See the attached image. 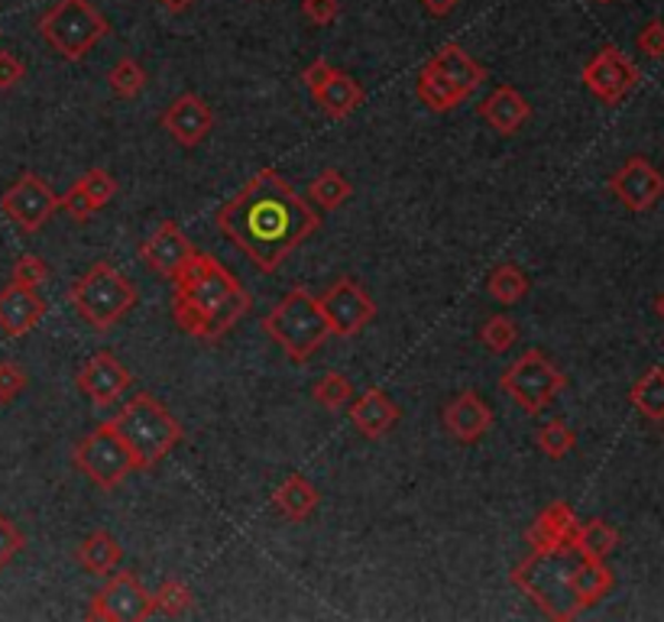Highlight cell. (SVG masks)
<instances>
[{
	"instance_id": "obj_29",
	"label": "cell",
	"mask_w": 664,
	"mask_h": 622,
	"mask_svg": "<svg viewBox=\"0 0 664 622\" xmlns=\"http://www.w3.org/2000/svg\"><path fill=\"white\" fill-rule=\"evenodd\" d=\"M613 571L603 564V561H590V558H581L578 561V571H574V590H578V600H581V610H590L596 606L610 590H613Z\"/></svg>"
},
{
	"instance_id": "obj_50",
	"label": "cell",
	"mask_w": 664,
	"mask_h": 622,
	"mask_svg": "<svg viewBox=\"0 0 664 622\" xmlns=\"http://www.w3.org/2000/svg\"><path fill=\"white\" fill-rule=\"evenodd\" d=\"M596 3H613V0H596Z\"/></svg>"
},
{
	"instance_id": "obj_2",
	"label": "cell",
	"mask_w": 664,
	"mask_h": 622,
	"mask_svg": "<svg viewBox=\"0 0 664 622\" xmlns=\"http://www.w3.org/2000/svg\"><path fill=\"white\" fill-rule=\"evenodd\" d=\"M172 283H175V292H172L175 325L188 337L205 340V344L221 340L234 325H241L253 308L249 292L214 253L195 249Z\"/></svg>"
},
{
	"instance_id": "obj_16",
	"label": "cell",
	"mask_w": 664,
	"mask_h": 622,
	"mask_svg": "<svg viewBox=\"0 0 664 622\" xmlns=\"http://www.w3.org/2000/svg\"><path fill=\"white\" fill-rule=\"evenodd\" d=\"M610 192L623 202L629 211H648L658 205L664 195V175L652 166L645 156H632L625 160L620 172H613L610 179Z\"/></svg>"
},
{
	"instance_id": "obj_45",
	"label": "cell",
	"mask_w": 664,
	"mask_h": 622,
	"mask_svg": "<svg viewBox=\"0 0 664 622\" xmlns=\"http://www.w3.org/2000/svg\"><path fill=\"white\" fill-rule=\"evenodd\" d=\"M635 45L648 55V59H664V23L662 20H652L642 33Z\"/></svg>"
},
{
	"instance_id": "obj_17",
	"label": "cell",
	"mask_w": 664,
	"mask_h": 622,
	"mask_svg": "<svg viewBox=\"0 0 664 622\" xmlns=\"http://www.w3.org/2000/svg\"><path fill=\"white\" fill-rule=\"evenodd\" d=\"M195 253V244L185 237V231L175 221H163L143 244H140V259L156 269L160 276L175 279L178 269L185 266V259Z\"/></svg>"
},
{
	"instance_id": "obj_11",
	"label": "cell",
	"mask_w": 664,
	"mask_h": 622,
	"mask_svg": "<svg viewBox=\"0 0 664 622\" xmlns=\"http://www.w3.org/2000/svg\"><path fill=\"white\" fill-rule=\"evenodd\" d=\"M153 610V593L140 583L133 571H114L104 590L94 593L88 606V620L104 622H140L150 620Z\"/></svg>"
},
{
	"instance_id": "obj_21",
	"label": "cell",
	"mask_w": 664,
	"mask_h": 622,
	"mask_svg": "<svg viewBox=\"0 0 664 622\" xmlns=\"http://www.w3.org/2000/svg\"><path fill=\"white\" fill-rule=\"evenodd\" d=\"M578 529V516H574V506L558 499L551 506H544L539 512V519L529 526L525 541L532 544V551H551V548H564L571 544V536Z\"/></svg>"
},
{
	"instance_id": "obj_22",
	"label": "cell",
	"mask_w": 664,
	"mask_h": 622,
	"mask_svg": "<svg viewBox=\"0 0 664 622\" xmlns=\"http://www.w3.org/2000/svg\"><path fill=\"white\" fill-rule=\"evenodd\" d=\"M350 425L364 435V438H370V441H376V438H382V435H389L396 425H399V418H402V412H399V406L382 392V389H367L354 406H350Z\"/></svg>"
},
{
	"instance_id": "obj_47",
	"label": "cell",
	"mask_w": 664,
	"mask_h": 622,
	"mask_svg": "<svg viewBox=\"0 0 664 622\" xmlns=\"http://www.w3.org/2000/svg\"><path fill=\"white\" fill-rule=\"evenodd\" d=\"M460 0H421V7L435 17V20H445V17H451L454 13V7Z\"/></svg>"
},
{
	"instance_id": "obj_26",
	"label": "cell",
	"mask_w": 664,
	"mask_h": 622,
	"mask_svg": "<svg viewBox=\"0 0 664 622\" xmlns=\"http://www.w3.org/2000/svg\"><path fill=\"white\" fill-rule=\"evenodd\" d=\"M416 94L418 101H421L428 111H435V114H448V111H454V108H460V104L470 98V94L460 91L454 82H448L438 69H431L428 62L418 69Z\"/></svg>"
},
{
	"instance_id": "obj_49",
	"label": "cell",
	"mask_w": 664,
	"mask_h": 622,
	"mask_svg": "<svg viewBox=\"0 0 664 622\" xmlns=\"http://www.w3.org/2000/svg\"><path fill=\"white\" fill-rule=\"evenodd\" d=\"M655 308H658V315H662V318H664V295H662V298H658V302H655Z\"/></svg>"
},
{
	"instance_id": "obj_8",
	"label": "cell",
	"mask_w": 664,
	"mask_h": 622,
	"mask_svg": "<svg viewBox=\"0 0 664 622\" xmlns=\"http://www.w3.org/2000/svg\"><path fill=\"white\" fill-rule=\"evenodd\" d=\"M499 386L522 412L539 415L568 389V376L564 370H558V364H551L541 350L532 347L519 360H512V367L502 370Z\"/></svg>"
},
{
	"instance_id": "obj_25",
	"label": "cell",
	"mask_w": 664,
	"mask_h": 622,
	"mask_svg": "<svg viewBox=\"0 0 664 622\" xmlns=\"http://www.w3.org/2000/svg\"><path fill=\"white\" fill-rule=\"evenodd\" d=\"M273 506H276L289 522H305V519L321 506V493H318V487H315L308 477L289 473V477L276 487Z\"/></svg>"
},
{
	"instance_id": "obj_39",
	"label": "cell",
	"mask_w": 664,
	"mask_h": 622,
	"mask_svg": "<svg viewBox=\"0 0 664 622\" xmlns=\"http://www.w3.org/2000/svg\"><path fill=\"white\" fill-rule=\"evenodd\" d=\"M10 283H17V286H30V289H40L42 283H49V266H45V259L37 256V253H23V256L13 263Z\"/></svg>"
},
{
	"instance_id": "obj_40",
	"label": "cell",
	"mask_w": 664,
	"mask_h": 622,
	"mask_svg": "<svg viewBox=\"0 0 664 622\" xmlns=\"http://www.w3.org/2000/svg\"><path fill=\"white\" fill-rule=\"evenodd\" d=\"M27 389V374L17 360H0V406H10Z\"/></svg>"
},
{
	"instance_id": "obj_7",
	"label": "cell",
	"mask_w": 664,
	"mask_h": 622,
	"mask_svg": "<svg viewBox=\"0 0 664 622\" xmlns=\"http://www.w3.org/2000/svg\"><path fill=\"white\" fill-rule=\"evenodd\" d=\"M37 30L62 59L82 62L111 33V23L91 0H55L40 17Z\"/></svg>"
},
{
	"instance_id": "obj_27",
	"label": "cell",
	"mask_w": 664,
	"mask_h": 622,
	"mask_svg": "<svg viewBox=\"0 0 664 622\" xmlns=\"http://www.w3.org/2000/svg\"><path fill=\"white\" fill-rule=\"evenodd\" d=\"M75 561L82 564L88 574H114L118 564L124 561V548L118 544V539L111 532L98 529L75 548Z\"/></svg>"
},
{
	"instance_id": "obj_5",
	"label": "cell",
	"mask_w": 664,
	"mask_h": 622,
	"mask_svg": "<svg viewBox=\"0 0 664 622\" xmlns=\"http://www.w3.org/2000/svg\"><path fill=\"white\" fill-rule=\"evenodd\" d=\"M263 332L286 350V357L295 367L308 364L331 340V328L318 305V295H311L302 286L286 292L276 302V308L263 315Z\"/></svg>"
},
{
	"instance_id": "obj_18",
	"label": "cell",
	"mask_w": 664,
	"mask_h": 622,
	"mask_svg": "<svg viewBox=\"0 0 664 622\" xmlns=\"http://www.w3.org/2000/svg\"><path fill=\"white\" fill-rule=\"evenodd\" d=\"M441 418H445L448 435L454 441H460V445H473V441H480L493 428V409L473 389L457 392L454 399L445 406Z\"/></svg>"
},
{
	"instance_id": "obj_9",
	"label": "cell",
	"mask_w": 664,
	"mask_h": 622,
	"mask_svg": "<svg viewBox=\"0 0 664 622\" xmlns=\"http://www.w3.org/2000/svg\"><path fill=\"white\" fill-rule=\"evenodd\" d=\"M72 463L101 490H118L126 477L136 470L133 457H130L126 445L121 441V435L111 425V418L101 421L94 431H88L82 441L72 448Z\"/></svg>"
},
{
	"instance_id": "obj_28",
	"label": "cell",
	"mask_w": 664,
	"mask_h": 622,
	"mask_svg": "<svg viewBox=\"0 0 664 622\" xmlns=\"http://www.w3.org/2000/svg\"><path fill=\"white\" fill-rule=\"evenodd\" d=\"M620 544V532L603 522V519H590V522H578L574 536H571V548L581 554V558H590V561H606Z\"/></svg>"
},
{
	"instance_id": "obj_19",
	"label": "cell",
	"mask_w": 664,
	"mask_h": 622,
	"mask_svg": "<svg viewBox=\"0 0 664 622\" xmlns=\"http://www.w3.org/2000/svg\"><path fill=\"white\" fill-rule=\"evenodd\" d=\"M45 318V298L30 286L7 283L0 289V332L7 337H27Z\"/></svg>"
},
{
	"instance_id": "obj_35",
	"label": "cell",
	"mask_w": 664,
	"mask_h": 622,
	"mask_svg": "<svg viewBox=\"0 0 664 622\" xmlns=\"http://www.w3.org/2000/svg\"><path fill=\"white\" fill-rule=\"evenodd\" d=\"M108 84L114 91V98L121 101H133L143 88H146V72L136 59L124 55L121 62H114V69L108 72Z\"/></svg>"
},
{
	"instance_id": "obj_23",
	"label": "cell",
	"mask_w": 664,
	"mask_h": 622,
	"mask_svg": "<svg viewBox=\"0 0 664 622\" xmlns=\"http://www.w3.org/2000/svg\"><path fill=\"white\" fill-rule=\"evenodd\" d=\"M311 98H315V104L325 111V118L344 121V118H350V114L364 104L367 91H364V84L357 82L354 75L334 69L331 79L325 84H318V88L311 91Z\"/></svg>"
},
{
	"instance_id": "obj_37",
	"label": "cell",
	"mask_w": 664,
	"mask_h": 622,
	"mask_svg": "<svg viewBox=\"0 0 664 622\" xmlns=\"http://www.w3.org/2000/svg\"><path fill=\"white\" fill-rule=\"evenodd\" d=\"M192 603H195V596L182 581H163V587L153 593V610L163 616H182L192 610Z\"/></svg>"
},
{
	"instance_id": "obj_48",
	"label": "cell",
	"mask_w": 664,
	"mask_h": 622,
	"mask_svg": "<svg viewBox=\"0 0 664 622\" xmlns=\"http://www.w3.org/2000/svg\"><path fill=\"white\" fill-rule=\"evenodd\" d=\"M160 3L166 7L168 13H185V10H188V7H192L195 0H160Z\"/></svg>"
},
{
	"instance_id": "obj_6",
	"label": "cell",
	"mask_w": 664,
	"mask_h": 622,
	"mask_svg": "<svg viewBox=\"0 0 664 622\" xmlns=\"http://www.w3.org/2000/svg\"><path fill=\"white\" fill-rule=\"evenodd\" d=\"M69 302L94 332H111L118 322H124L133 312V305L140 302V292L114 263L101 259L84 273L82 279L72 283Z\"/></svg>"
},
{
	"instance_id": "obj_3",
	"label": "cell",
	"mask_w": 664,
	"mask_h": 622,
	"mask_svg": "<svg viewBox=\"0 0 664 622\" xmlns=\"http://www.w3.org/2000/svg\"><path fill=\"white\" fill-rule=\"evenodd\" d=\"M581 554L564 544L551 551H532L512 574L509 581L515 583L544 616L551 620H574L581 616V600L574 590V571H578Z\"/></svg>"
},
{
	"instance_id": "obj_41",
	"label": "cell",
	"mask_w": 664,
	"mask_h": 622,
	"mask_svg": "<svg viewBox=\"0 0 664 622\" xmlns=\"http://www.w3.org/2000/svg\"><path fill=\"white\" fill-rule=\"evenodd\" d=\"M23 544H27V539H23V532L17 529V522L7 519V516L0 512V571L23 551Z\"/></svg>"
},
{
	"instance_id": "obj_33",
	"label": "cell",
	"mask_w": 664,
	"mask_h": 622,
	"mask_svg": "<svg viewBox=\"0 0 664 622\" xmlns=\"http://www.w3.org/2000/svg\"><path fill=\"white\" fill-rule=\"evenodd\" d=\"M311 399L321 406V409H328V412H337V409H344L350 399H354V383L347 379L344 374H325L315 386H311Z\"/></svg>"
},
{
	"instance_id": "obj_4",
	"label": "cell",
	"mask_w": 664,
	"mask_h": 622,
	"mask_svg": "<svg viewBox=\"0 0 664 622\" xmlns=\"http://www.w3.org/2000/svg\"><path fill=\"white\" fill-rule=\"evenodd\" d=\"M111 425L133 457V467L143 473L153 470L185 435L178 418L150 392H136L124 406V412L111 418Z\"/></svg>"
},
{
	"instance_id": "obj_34",
	"label": "cell",
	"mask_w": 664,
	"mask_h": 622,
	"mask_svg": "<svg viewBox=\"0 0 664 622\" xmlns=\"http://www.w3.org/2000/svg\"><path fill=\"white\" fill-rule=\"evenodd\" d=\"M535 441H539V448L544 451V457H551V460H564V457L574 451L578 435H574V428L564 425L561 418H551V421L541 425Z\"/></svg>"
},
{
	"instance_id": "obj_14",
	"label": "cell",
	"mask_w": 664,
	"mask_h": 622,
	"mask_svg": "<svg viewBox=\"0 0 664 622\" xmlns=\"http://www.w3.org/2000/svg\"><path fill=\"white\" fill-rule=\"evenodd\" d=\"M130 383H133V374L126 370L114 354H108V350L94 354L82 370H79V376H75L79 392H84V399H88L91 406H98V409L114 406L126 389H130Z\"/></svg>"
},
{
	"instance_id": "obj_43",
	"label": "cell",
	"mask_w": 664,
	"mask_h": 622,
	"mask_svg": "<svg viewBox=\"0 0 664 622\" xmlns=\"http://www.w3.org/2000/svg\"><path fill=\"white\" fill-rule=\"evenodd\" d=\"M302 17L315 27H331L340 17V0H302Z\"/></svg>"
},
{
	"instance_id": "obj_44",
	"label": "cell",
	"mask_w": 664,
	"mask_h": 622,
	"mask_svg": "<svg viewBox=\"0 0 664 622\" xmlns=\"http://www.w3.org/2000/svg\"><path fill=\"white\" fill-rule=\"evenodd\" d=\"M23 79H27V65H23V59L13 55V52H7V49H0V91L17 88Z\"/></svg>"
},
{
	"instance_id": "obj_13",
	"label": "cell",
	"mask_w": 664,
	"mask_h": 622,
	"mask_svg": "<svg viewBox=\"0 0 664 622\" xmlns=\"http://www.w3.org/2000/svg\"><path fill=\"white\" fill-rule=\"evenodd\" d=\"M639 79H642V75H639L635 62L625 55L623 49H616V45H603V49L583 65L581 72V82L586 84V91H590L596 101L610 104V108H616L620 101H625V98L635 91Z\"/></svg>"
},
{
	"instance_id": "obj_30",
	"label": "cell",
	"mask_w": 664,
	"mask_h": 622,
	"mask_svg": "<svg viewBox=\"0 0 664 622\" xmlns=\"http://www.w3.org/2000/svg\"><path fill=\"white\" fill-rule=\"evenodd\" d=\"M487 289L499 305H519L532 292V279L519 263H499L487 279Z\"/></svg>"
},
{
	"instance_id": "obj_10",
	"label": "cell",
	"mask_w": 664,
	"mask_h": 622,
	"mask_svg": "<svg viewBox=\"0 0 664 622\" xmlns=\"http://www.w3.org/2000/svg\"><path fill=\"white\" fill-rule=\"evenodd\" d=\"M0 211L10 224H17L23 234H37L49 224V217L59 211V195L52 192V185L37 175V172H23L3 195H0Z\"/></svg>"
},
{
	"instance_id": "obj_42",
	"label": "cell",
	"mask_w": 664,
	"mask_h": 622,
	"mask_svg": "<svg viewBox=\"0 0 664 622\" xmlns=\"http://www.w3.org/2000/svg\"><path fill=\"white\" fill-rule=\"evenodd\" d=\"M59 211H65L75 224H88V221L94 217V205L88 202V195H84L79 185H72V188L59 198Z\"/></svg>"
},
{
	"instance_id": "obj_32",
	"label": "cell",
	"mask_w": 664,
	"mask_h": 622,
	"mask_svg": "<svg viewBox=\"0 0 664 622\" xmlns=\"http://www.w3.org/2000/svg\"><path fill=\"white\" fill-rule=\"evenodd\" d=\"M350 195H354V185H350V182L344 179V172H337V169L318 172V175L311 179V185H308V198L321 207V211H337L344 202H350Z\"/></svg>"
},
{
	"instance_id": "obj_20",
	"label": "cell",
	"mask_w": 664,
	"mask_h": 622,
	"mask_svg": "<svg viewBox=\"0 0 664 622\" xmlns=\"http://www.w3.org/2000/svg\"><path fill=\"white\" fill-rule=\"evenodd\" d=\"M480 118L487 126H493L499 136H512L532 118V104L512 88V84H497L493 94L480 104Z\"/></svg>"
},
{
	"instance_id": "obj_24",
	"label": "cell",
	"mask_w": 664,
	"mask_h": 622,
	"mask_svg": "<svg viewBox=\"0 0 664 622\" xmlns=\"http://www.w3.org/2000/svg\"><path fill=\"white\" fill-rule=\"evenodd\" d=\"M428 65L431 69H438L448 82H454L460 91H467V94H473L480 84L487 82V69L467 52V49H460L457 42H448V45H441L431 59H428Z\"/></svg>"
},
{
	"instance_id": "obj_12",
	"label": "cell",
	"mask_w": 664,
	"mask_h": 622,
	"mask_svg": "<svg viewBox=\"0 0 664 622\" xmlns=\"http://www.w3.org/2000/svg\"><path fill=\"white\" fill-rule=\"evenodd\" d=\"M318 305L328 318L334 337H357L376 318V302L357 279L340 276L331 289L318 295Z\"/></svg>"
},
{
	"instance_id": "obj_38",
	"label": "cell",
	"mask_w": 664,
	"mask_h": 622,
	"mask_svg": "<svg viewBox=\"0 0 664 622\" xmlns=\"http://www.w3.org/2000/svg\"><path fill=\"white\" fill-rule=\"evenodd\" d=\"M515 340H519V328H515V322L505 318V315H493V318L480 328V344H483L490 354H505V350H512Z\"/></svg>"
},
{
	"instance_id": "obj_15",
	"label": "cell",
	"mask_w": 664,
	"mask_h": 622,
	"mask_svg": "<svg viewBox=\"0 0 664 622\" xmlns=\"http://www.w3.org/2000/svg\"><path fill=\"white\" fill-rule=\"evenodd\" d=\"M160 124L178 146L195 150V146H202L208 140V133L214 130V111H211V104L202 94L185 91L163 111Z\"/></svg>"
},
{
	"instance_id": "obj_31",
	"label": "cell",
	"mask_w": 664,
	"mask_h": 622,
	"mask_svg": "<svg viewBox=\"0 0 664 622\" xmlns=\"http://www.w3.org/2000/svg\"><path fill=\"white\" fill-rule=\"evenodd\" d=\"M629 402L635 406V412H642L652 421H662L664 418V370L662 367H652L645 376L635 379L632 392H629Z\"/></svg>"
},
{
	"instance_id": "obj_1",
	"label": "cell",
	"mask_w": 664,
	"mask_h": 622,
	"mask_svg": "<svg viewBox=\"0 0 664 622\" xmlns=\"http://www.w3.org/2000/svg\"><path fill=\"white\" fill-rule=\"evenodd\" d=\"M217 231L244 249L259 273H276L286 256L321 231V214L308 205L286 175L259 169L244 188L217 207Z\"/></svg>"
},
{
	"instance_id": "obj_36",
	"label": "cell",
	"mask_w": 664,
	"mask_h": 622,
	"mask_svg": "<svg viewBox=\"0 0 664 622\" xmlns=\"http://www.w3.org/2000/svg\"><path fill=\"white\" fill-rule=\"evenodd\" d=\"M75 185H79L84 195H88V202L94 205V211H101L104 205H111V202H114V195H118V179H114L108 169H88V172H84Z\"/></svg>"
},
{
	"instance_id": "obj_46",
	"label": "cell",
	"mask_w": 664,
	"mask_h": 622,
	"mask_svg": "<svg viewBox=\"0 0 664 622\" xmlns=\"http://www.w3.org/2000/svg\"><path fill=\"white\" fill-rule=\"evenodd\" d=\"M331 72H334V65L328 62V59H315L305 72H302V84L308 88V91H315L318 84H325L328 79H331Z\"/></svg>"
}]
</instances>
